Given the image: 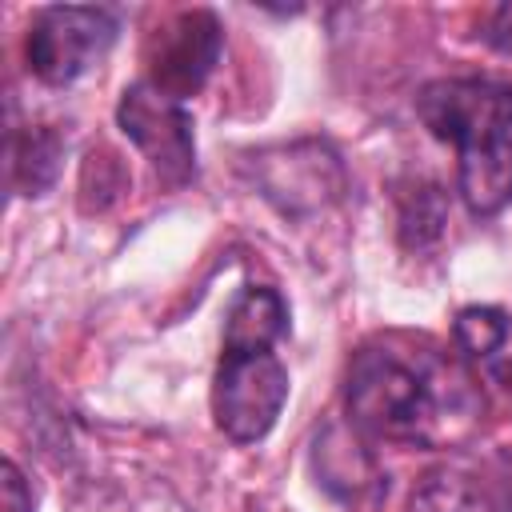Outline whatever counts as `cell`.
<instances>
[{"mask_svg": "<svg viewBox=\"0 0 512 512\" xmlns=\"http://www.w3.org/2000/svg\"><path fill=\"white\" fill-rule=\"evenodd\" d=\"M344 408L372 440L452 448L476 432L484 396L456 352L428 336L380 332L348 360Z\"/></svg>", "mask_w": 512, "mask_h": 512, "instance_id": "1", "label": "cell"}, {"mask_svg": "<svg viewBox=\"0 0 512 512\" xmlns=\"http://www.w3.org/2000/svg\"><path fill=\"white\" fill-rule=\"evenodd\" d=\"M408 512H512V472L504 460H448L416 480Z\"/></svg>", "mask_w": 512, "mask_h": 512, "instance_id": "8", "label": "cell"}, {"mask_svg": "<svg viewBox=\"0 0 512 512\" xmlns=\"http://www.w3.org/2000/svg\"><path fill=\"white\" fill-rule=\"evenodd\" d=\"M36 496L24 480V472L16 468V460H4V512H32Z\"/></svg>", "mask_w": 512, "mask_h": 512, "instance_id": "13", "label": "cell"}, {"mask_svg": "<svg viewBox=\"0 0 512 512\" xmlns=\"http://www.w3.org/2000/svg\"><path fill=\"white\" fill-rule=\"evenodd\" d=\"M480 40L504 56H512V4H496L480 28Z\"/></svg>", "mask_w": 512, "mask_h": 512, "instance_id": "12", "label": "cell"}, {"mask_svg": "<svg viewBox=\"0 0 512 512\" xmlns=\"http://www.w3.org/2000/svg\"><path fill=\"white\" fill-rule=\"evenodd\" d=\"M252 180L280 212L304 216L344 196L348 176L340 156L324 140H296L252 156Z\"/></svg>", "mask_w": 512, "mask_h": 512, "instance_id": "6", "label": "cell"}, {"mask_svg": "<svg viewBox=\"0 0 512 512\" xmlns=\"http://www.w3.org/2000/svg\"><path fill=\"white\" fill-rule=\"evenodd\" d=\"M116 124L164 188H184L196 176V136L184 100L152 88L148 80H136L120 92Z\"/></svg>", "mask_w": 512, "mask_h": 512, "instance_id": "5", "label": "cell"}, {"mask_svg": "<svg viewBox=\"0 0 512 512\" xmlns=\"http://www.w3.org/2000/svg\"><path fill=\"white\" fill-rule=\"evenodd\" d=\"M444 232V200H440V188H424L416 196L404 200L400 208V236L408 248H424L432 240H440Z\"/></svg>", "mask_w": 512, "mask_h": 512, "instance_id": "11", "label": "cell"}, {"mask_svg": "<svg viewBox=\"0 0 512 512\" xmlns=\"http://www.w3.org/2000/svg\"><path fill=\"white\" fill-rule=\"evenodd\" d=\"M496 376H500V380H504V388L512 392V360H508V364H500V368H496Z\"/></svg>", "mask_w": 512, "mask_h": 512, "instance_id": "14", "label": "cell"}, {"mask_svg": "<svg viewBox=\"0 0 512 512\" xmlns=\"http://www.w3.org/2000/svg\"><path fill=\"white\" fill-rule=\"evenodd\" d=\"M288 332V304L276 288L248 284L224 320V352L212 376V416L232 444L264 440L288 404V368L276 340Z\"/></svg>", "mask_w": 512, "mask_h": 512, "instance_id": "3", "label": "cell"}, {"mask_svg": "<svg viewBox=\"0 0 512 512\" xmlns=\"http://www.w3.org/2000/svg\"><path fill=\"white\" fill-rule=\"evenodd\" d=\"M224 48L220 20L208 8H192L160 24V32L148 36V84L184 100L204 88Z\"/></svg>", "mask_w": 512, "mask_h": 512, "instance_id": "7", "label": "cell"}, {"mask_svg": "<svg viewBox=\"0 0 512 512\" xmlns=\"http://www.w3.org/2000/svg\"><path fill=\"white\" fill-rule=\"evenodd\" d=\"M68 140L52 124H28V128H8V184L16 196H44L64 160Z\"/></svg>", "mask_w": 512, "mask_h": 512, "instance_id": "9", "label": "cell"}, {"mask_svg": "<svg viewBox=\"0 0 512 512\" xmlns=\"http://www.w3.org/2000/svg\"><path fill=\"white\" fill-rule=\"evenodd\" d=\"M120 20L112 8L100 4H56L40 8L28 24L24 56L36 80L64 88L80 80L116 40Z\"/></svg>", "mask_w": 512, "mask_h": 512, "instance_id": "4", "label": "cell"}, {"mask_svg": "<svg viewBox=\"0 0 512 512\" xmlns=\"http://www.w3.org/2000/svg\"><path fill=\"white\" fill-rule=\"evenodd\" d=\"M512 332V320L504 308H492V304H472V308H460L456 312V324H452V340H456V352L464 360H488L492 352L504 348Z\"/></svg>", "mask_w": 512, "mask_h": 512, "instance_id": "10", "label": "cell"}, {"mask_svg": "<svg viewBox=\"0 0 512 512\" xmlns=\"http://www.w3.org/2000/svg\"><path fill=\"white\" fill-rule=\"evenodd\" d=\"M420 124L456 148V180L472 216L512 204V84L492 76H440L416 92Z\"/></svg>", "mask_w": 512, "mask_h": 512, "instance_id": "2", "label": "cell"}]
</instances>
